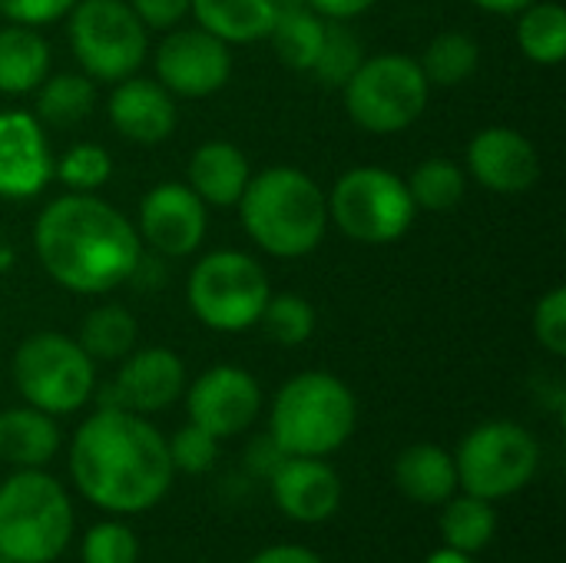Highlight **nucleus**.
<instances>
[{"instance_id": "obj_40", "label": "nucleus", "mask_w": 566, "mask_h": 563, "mask_svg": "<svg viewBox=\"0 0 566 563\" xmlns=\"http://www.w3.org/2000/svg\"><path fill=\"white\" fill-rule=\"evenodd\" d=\"M289 455L272 441V435H259V438H252L249 441V448H245V468L252 471V475H259V478H272V471L285 461Z\"/></svg>"}, {"instance_id": "obj_22", "label": "nucleus", "mask_w": 566, "mask_h": 563, "mask_svg": "<svg viewBox=\"0 0 566 563\" xmlns=\"http://www.w3.org/2000/svg\"><path fill=\"white\" fill-rule=\"evenodd\" d=\"M60 425L53 415L17 405L0 411V461L13 471L46 468L60 455Z\"/></svg>"}, {"instance_id": "obj_41", "label": "nucleus", "mask_w": 566, "mask_h": 563, "mask_svg": "<svg viewBox=\"0 0 566 563\" xmlns=\"http://www.w3.org/2000/svg\"><path fill=\"white\" fill-rule=\"evenodd\" d=\"M302 3L312 7L325 20H355L361 13H368L378 0H302Z\"/></svg>"}, {"instance_id": "obj_16", "label": "nucleus", "mask_w": 566, "mask_h": 563, "mask_svg": "<svg viewBox=\"0 0 566 563\" xmlns=\"http://www.w3.org/2000/svg\"><path fill=\"white\" fill-rule=\"evenodd\" d=\"M53 179V153L43 123L27 110L0 113V199L23 202Z\"/></svg>"}, {"instance_id": "obj_34", "label": "nucleus", "mask_w": 566, "mask_h": 563, "mask_svg": "<svg viewBox=\"0 0 566 563\" xmlns=\"http://www.w3.org/2000/svg\"><path fill=\"white\" fill-rule=\"evenodd\" d=\"M53 176L70 192H96L113 176V156L99 143H73L60 159H53Z\"/></svg>"}, {"instance_id": "obj_42", "label": "nucleus", "mask_w": 566, "mask_h": 563, "mask_svg": "<svg viewBox=\"0 0 566 563\" xmlns=\"http://www.w3.org/2000/svg\"><path fill=\"white\" fill-rule=\"evenodd\" d=\"M249 563H325L315 551L302 548V544H272L262 548L259 554H252Z\"/></svg>"}, {"instance_id": "obj_28", "label": "nucleus", "mask_w": 566, "mask_h": 563, "mask_svg": "<svg viewBox=\"0 0 566 563\" xmlns=\"http://www.w3.org/2000/svg\"><path fill=\"white\" fill-rule=\"evenodd\" d=\"M36 119L56 129H70L93 113L96 86L86 73H53L36 90Z\"/></svg>"}, {"instance_id": "obj_19", "label": "nucleus", "mask_w": 566, "mask_h": 563, "mask_svg": "<svg viewBox=\"0 0 566 563\" xmlns=\"http://www.w3.org/2000/svg\"><path fill=\"white\" fill-rule=\"evenodd\" d=\"M106 116L113 123V129L139 146H159L176 133L179 123V110H176V96L149 76H126L113 86L109 100H106Z\"/></svg>"}, {"instance_id": "obj_8", "label": "nucleus", "mask_w": 566, "mask_h": 563, "mask_svg": "<svg viewBox=\"0 0 566 563\" xmlns=\"http://www.w3.org/2000/svg\"><path fill=\"white\" fill-rule=\"evenodd\" d=\"M454 468L458 491L497 504L521 494L534 481L541 468V445L531 428L494 418L461 438L454 451Z\"/></svg>"}, {"instance_id": "obj_5", "label": "nucleus", "mask_w": 566, "mask_h": 563, "mask_svg": "<svg viewBox=\"0 0 566 563\" xmlns=\"http://www.w3.org/2000/svg\"><path fill=\"white\" fill-rule=\"evenodd\" d=\"M76 514L66 488L43 468L0 481V557L10 563L60 561L73 541Z\"/></svg>"}, {"instance_id": "obj_39", "label": "nucleus", "mask_w": 566, "mask_h": 563, "mask_svg": "<svg viewBox=\"0 0 566 563\" xmlns=\"http://www.w3.org/2000/svg\"><path fill=\"white\" fill-rule=\"evenodd\" d=\"M146 30H172L192 10V0H126Z\"/></svg>"}, {"instance_id": "obj_13", "label": "nucleus", "mask_w": 566, "mask_h": 563, "mask_svg": "<svg viewBox=\"0 0 566 563\" xmlns=\"http://www.w3.org/2000/svg\"><path fill=\"white\" fill-rule=\"evenodd\" d=\"M186 415L212 438L245 435L262 411V385L239 365H212L186 385Z\"/></svg>"}, {"instance_id": "obj_4", "label": "nucleus", "mask_w": 566, "mask_h": 563, "mask_svg": "<svg viewBox=\"0 0 566 563\" xmlns=\"http://www.w3.org/2000/svg\"><path fill=\"white\" fill-rule=\"evenodd\" d=\"M358 425L355 392L332 372H302L289 378L272 402L269 435L285 455L328 458L342 451Z\"/></svg>"}, {"instance_id": "obj_38", "label": "nucleus", "mask_w": 566, "mask_h": 563, "mask_svg": "<svg viewBox=\"0 0 566 563\" xmlns=\"http://www.w3.org/2000/svg\"><path fill=\"white\" fill-rule=\"evenodd\" d=\"M76 0H0V17L23 27H43L66 17Z\"/></svg>"}, {"instance_id": "obj_15", "label": "nucleus", "mask_w": 566, "mask_h": 563, "mask_svg": "<svg viewBox=\"0 0 566 563\" xmlns=\"http://www.w3.org/2000/svg\"><path fill=\"white\" fill-rule=\"evenodd\" d=\"M209 229L206 202L189 189V183H156L139 199L136 232L149 252L163 259L192 256Z\"/></svg>"}, {"instance_id": "obj_20", "label": "nucleus", "mask_w": 566, "mask_h": 563, "mask_svg": "<svg viewBox=\"0 0 566 563\" xmlns=\"http://www.w3.org/2000/svg\"><path fill=\"white\" fill-rule=\"evenodd\" d=\"M302 0H192L196 23L232 43H259L269 40L272 27Z\"/></svg>"}, {"instance_id": "obj_46", "label": "nucleus", "mask_w": 566, "mask_h": 563, "mask_svg": "<svg viewBox=\"0 0 566 563\" xmlns=\"http://www.w3.org/2000/svg\"><path fill=\"white\" fill-rule=\"evenodd\" d=\"M0 563H10V561H7V557H0Z\"/></svg>"}, {"instance_id": "obj_9", "label": "nucleus", "mask_w": 566, "mask_h": 563, "mask_svg": "<svg viewBox=\"0 0 566 563\" xmlns=\"http://www.w3.org/2000/svg\"><path fill=\"white\" fill-rule=\"evenodd\" d=\"M428 96L431 83L424 80L418 60L405 53L365 56V63L342 86V100L352 123L378 136H391L415 126L428 110Z\"/></svg>"}, {"instance_id": "obj_1", "label": "nucleus", "mask_w": 566, "mask_h": 563, "mask_svg": "<svg viewBox=\"0 0 566 563\" xmlns=\"http://www.w3.org/2000/svg\"><path fill=\"white\" fill-rule=\"evenodd\" d=\"M66 461L73 488L113 518L153 511L176 481L166 435L126 408H96L83 418Z\"/></svg>"}, {"instance_id": "obj_29", "label": "nucleus", "mask_w": 566, "mask_h": 563, "mask_svg": "<svg viewBox=\"0 0 566 563\" xmlns=\"http://www.w3.org/2000/svg\"><path fill=\"white\" fill-rule=\"evenodd\" d=\"M418 66H421V73H424V80L431 86H444V90L448 86H461V83H468L478 73L481 46L464 30H444V33H438L424 46Z\"/></svg>"}, {"instance_id": "obj_23", "label": "nucleus", "mask_w": 566, "mask_h": 563, "mask_svg": "<svg viewBox=\"0 0 566 563\" xmlns=\"http://www.w3.org/2000/svg\"><path fill=\"white\" fill-rule=\"evenodd\" d=\"M395 488L421 508H441L458 494L454 455L431 441L405 448L395 461Z\"/></svg>"}, {"instance_id": "obj_43", "label": "nucleus", "mask_w": 566, "mask_h": 563, "mask_svg": "<svg viewBox=\"0 0 566 563\" xmlns=\"http://www.w3.org/2000/svg\"><path fill=\"white\" fill-rule=\"evenodd\" d=\"M471 3L481 7V10H488V13H497V17H514L524 7H531L534 0H471Z\"/></svg>"}, {"instance_id": "obj_32", "label": "nucleus", "mask_w": 566, "mask_h": 563, "mask_svg": "<svg viewBox=\"0 0 566 563\" xmlns=\"http://www.w3.org/2000/svg\"><path fill=\"white\" fill-rule=\"evenodd\" d=\"M365 43L361 37L348 27V20H325V37H322V50L318 60L312 66V76L322 86L342 90L352 73L365 63Z\"/></svg>"}, {"instance_id": "obj_11", "label": "nucleus", "mask_w": 566, "mask_h": 563, "mask_svg": "<svg viewBox=\"0 0 566 563\" xmlns=\"http://www.w3.org/2000/svg\"><path fill=\"white\" fill-rule=\"evenodd\" d=\"M70 46L90 80L119 83L139 73L149 33L126 0H76L70 10Z\"/></svg>"}, {"instance_id": "obj_45", "label": "nucleus", "mask_w": 566, "mask_h": 563, "mask_svg": "<svg viewBox=\"0 0 566 563\" xmlns=\"http://www.w3.org/2000/svg\"><path fill=\"white\" fill-rule=\"evenodd\" d=\"M13 262H17V252H13V246L0 236V275H3V272H10V269H13Z\"/></svg>"}, {"instance_id": "obj_35", "label": "nucleus", "mask_w": 566, "mask_h": 563, "mask_svg": "<svg viewBox=\"0 0 566 563\" xmlns=\"http://www.w3.org/2000/svg\"><path fill=\"white\" fill-rule=\"evenodd\" d=\"M83 563H139V538L123 521H99L80 541Z\"/></svg>"}, {"instance_id": "obj_2", "label": "nucleus", "mask_w": 566, "mask_h": 563, "mask_svg": "<svg viewBox=\"0 0 566 563\" xmlns=\"http://www.w3.org/2000/svg\"><path fill=\"white\" fill-rule=\"evenodd\" d=\"M33 249L43 272L76 295H106L129 282L143 239L116 206L93 192H66L33 222Z\"/></svg>"}, {"instance_id": "obj_3", "label": "nucleus", "mask_w": 566, "mask_h": 563, "mask_svg": "<svg viewBox=\"0 0 566 563\" xmlns=\"http://www.w3.org/2000/svg\"><path fill=\"white\" fill-rule=\"evenodd\" d=\"M235 206L249 239L275 259H302L328 232V196L295 166H272L249 176Z\"/></svg>"}, {"instance_id": "obj_25", "label": "nucleus", "mask_w": 566, "mask_h": 563, "mask_svg": "<svg viewBox=\"0 0 566 563\" xmlns=\"http://www.w3.org/2000/svg\"><path fill=\"white\" fill-rule=\"evenodd\" d=\"M438 528H441L444 548L478 557L481 551L491 548V541L497 534V508L474 494H454L441 504Z\"/></svg>"}, {"instance_id": "obj_26", "label": "nucleus", "mask_w": 566, "mask_h": 563, "mask_svg": "<svg viewBox=\"0 0 566 563\" xmlns=\"http://www.w3.org/2000/svg\"><path fill=\"white\" fill-rule=\"evenodd\" d=\"M517 46L537 66H560L566 56V10L557 0H534L517 13Z\"/></svg>"}, {"instance_id": "obj_18", "label": "nucleus", "mask_w": 566, "mask_h": 563, "mask_svg": "<svg viewBox=\"0 0 566 563\" xmlns=\"http://www.w3.org/2000/svg\"><path fill=\"white\" fill-rule=\"evenodd\" d=\"M468 169L484 189L521 196L541 179V153L514 126H484L468 143Z\"/></svg>"}, {"instance_id": "obj_33", "label": "nucleus", "mask_w": 566, "mask_h": 563, "mask_svg": "<svg viewBox=\"0 0 566 563\" xmlns=\"http://www.w3.org/2000/svg\"><path fill=\"white\" fill-rule=\"evenodd\" d=\"M259 325H262L265 338H272L275 345L295 348L315 335L318 315H315L312 302L302 299L298 292H275V295H269V302L259 315Z\"/></svg>"}, {"instance_id": "obj_36", "label": "nucleus", "mask_w": 566, "mask_h": 563, "mask_svg": "<svg viewBox=\"0 0 566 563\" xmlns=\"http://www.w3.org/2000/svg\"><path fill=\"white\" fill-rule=\"evenodd\" d=\"M166 445L176 475H209L219 461V438H212L192 421H186L172 438H166Z\"/></svg>"}, {"instance_id": "obj_14", "label": "nucleus", "mask_w": 566, "mask_h": 563, "mask_svg": "<svg viewBox=\"0 0 566 563\" xmlns=\"http://www.w3.org/2000/svg\"><path fill=\"white\" fill-rule=\"evenodd\" d=\"M186 392V365L172 348L149 345L133 348L106 392L93 395L99 408H126L136 415H159L172 408Z\"/></svg>"}, {"instance_id": "obj_21", "label": "nucleus", "mask_w": 566, "mask_h": 563, "mask_svg": "<svg viewBox=\"0 0 566 563\" xmlns=\"http://www.w3.org/2000/svg\"><path fill=\"white\" fill-rule=\"evenodd\" d=\"M249 176V156L226 139H209L196 146L186 166V183L206 206H235Z\"/></svg>"}, {"instance_id": "obj_6", "label": "nucleus", "mask_w": 566, "mask_h": 563, "mask_svg": "<svg viewBox=\"0 0 566 563\" xmlns=\"http://www.w3.org/2000/svg\"><path fill=\"white\" fill-rule=\"evenodd\" d=\"M272 295L269 275L249 252L219 249L202 256L186 279V302L192 315L222 335H239L259 325V315Z\"/></svg>"}, {"instance_id": "obj_10", "label": "nucleus", "mask_w": 566, "mask_h": 563, "mask_svg": "<svg viewBox=\"0 0 566 563\" xmlns=\"http://www.w3.org/2000/svg\"><path fill=\"white\" fill-rule=\"evenodd\" d=\"M418 206L408 183L381 166H355L332 186L328 219L361 246H391L415 226Z\"/></svg>"}, {"instance_id": "obj_44", "label": "nucleus", "mask_w": 566, "mask_h": 563, "mask_svg": "<svg viewBox=\"0 0 566 563\" xmlns=\"http://www.w3.org/2000/svg\"><path fill=\"white\" fill-rule=\"evenodd\" d=\"M424 563H478L471 554H461V551H454V548H438V551H431Z\"/></svg>"}, {"instance_id": "obj_27", "label": "nucleus", "mask_w": 566, "mask_h": 563, "mask_svg": "<svg viewBox=\"0 0 566 563\" xmlns=\"http://www.w3.org/2000/svg\"><path fill=\"white\" fill-rule=\"evenodd\" d=\"M139 338V325L133 319L129 309L106 302L96 305L93 312H86V319L80 322V348L93 358V362H123Z\"/></svg>"}, {"instance_id": "obj_12", "label": "nucleus", "mask_w": 566, "mask_h": 563, "mask_svg": "<svg viewBox=\"0 0 566 563\" xmlns=\"http://www.w3.org/2000/svg\"><path fill=\"white\" fill-rule=\"evenodd\" d=\"M156 80L182 100H206L232 76V50L206 27H172L153 56Z\"/></svg>"}, {"instance_id": "obj_30", "label": "nucleus", "mask_w": 566, "mask_h": 563, "mask_svg": "<svg viewBox=\"0 0 566 563\" xmlns=\"http://www.w3.org/2000/svg\"><path fill=\"white\" fill-rule=\"evenodd\" d=\"M322 37H325V17H318L312 7L298 3L292 7L269 33L275 56L298 73H312L318 50H322Z\"/></svg>"}, {"instance_id": "obj_7", "label": "nucleus", "mask_w": 566, "mask_h": 563, "mask_svg": "<svg viewBox=\"0 0 566 563\" xmlns=\"http://www.w3.org/2000/svg\"><path fill=\"white\" fill-rule=\"evenodd\" d=\"M13 385L30 408L53 418L76 415L96 395V362L76 338L60 332H36L17 345Z\"/></svg>"}, {"instance_id": "obj_24", "label": "nucleus", "mask_w": 566, "mask_h": 563, "mask_svg": "<svg viewBox=\"0 0 566 563\" xmlns=\"http://www.w3.org/2000/svg\"><path fill=\"white\" fill-rule=\"evenodd\" d=\"M50 76V43L36 27H0V93L27 96Z\"/></svg>"}, {"instance_id": "obj_31", "label": "nucleus", "mask_w": 566, "mask_h": 563, "mask_svg": "<svg viewBox=\"0 0 566 563\" xmlns=\"http://www.w3.org/2000/svg\"><path fill=\"white\" fill-rule=\"evenodd\" d=\"M408 192L415 199L418 209H428V212H448L454 209L464 192H468V176L464 169L448 159V156H434V159H424L411 179H408Z\"/></svg>"}, {"instance_id": "obj_17", "label": "nucleus", "mask_w": 566, "mask_h": 563, "mask_svg": "<svg viewBox=\"0 0 566 563\" xmlns=\"http://www.w3.org/2000/svg\"><path fill=\"white\" fill-rule=\"evenodd\" d=\"M275 508L295 524H325L338 514L345 484L328 458H298L289 455L269 478Z\"/></svg>"}, {"instance_id": "obj_37", "label": "nucleus", "mask_w": 566, "mask_h": 563, "mask_svg": "<svg viewBox=\"0 0 566 563\" xmlns=\"http://www.w3.org/2000/svg\"><path fill=\"white\" fill-rule=\"evenodd\" d=\"M534 338L541 342L544 352L554 358L566 355V289L554 285L551 292L541 295L534 305Z\"/></svg>"}]
</instances>
